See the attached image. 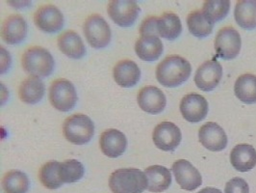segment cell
<instances>
[{
	"label": "cell",
	"instance_id": "cell-21",
	"mask_svg": "<svg viewBox=\"0 0 256 193\" xmlns=\"http://www.w3.org/2000/svg\"><path fill=\"white\" fill-rule=\"evenodd\" d=\"M163 51V43L156 36H141L135 44L136 54L144 61L152 62L157 60Z\"/></svg>",
	"mask_w": 256,
	"mask_h": 193
},
{
	"label": "cell",
	"instance_id": "cell-28",
	"mask_svg": "<svg viewBox=\"0 0 256 193\" xmlns=\"http://www.w3.org/2000/svg\"><path fill=\"white\" fill-rule=\"evenodd\" d=\"M29 185L30 182L27 175L18 170L7 172L2 180V186L5 193H27Z\"/></svg>",
	"mask_w": 256,
	"mask_h": 193
},
{
	"label": "cell",
	"instance_id": "cell-4",
	"mask_svg": "<svg viewBox=\"0 0 256 193\" xmlns=\"http://www.w3.org/2000/svg\"><path fill=\"white\" fill-rule=\"evenodd\" d=\"M63 133L68 141L76 145H84L92 138L94 125L88 116L74 114L64 120Z\"/></svg>",
	"mask_w": 256,
	"mask_h": 193
},
{
	"label": "cell",
	"instance_id": "cell-20",
	"mask_svg": "<svg viewBox=\"0 0 256 193\" xmlns=\"http://www.w3.org/2000/svg\"><path fill=\"white\" fill-rule=\"evenodd\" d=\"M57 44L60 51L72 59H80L86 53V48L82 39L74 30H66L61 33Z\"/></svg>",
	"mask_w": 256,
	"mask_h": 193
},
{
	"label": "cell",
	"instance_id": "cell-33",
	"mask_svg": "<svg viewBox=\"0 0 256 193\" xmlns=\"http://www.w3.org/2000/svg\"><path fill=\"white\" fill-rule=\"evenodd\" d=\"M226 193H250L248 184L242 178H233L228 181Z\"/></svg>",
	"mask_w": 256,
	"mask_h": 193
},
{
	"label": "cell",
	"instance_id": "cell-34",
	"mask_svg": "<svg viewBox=\"0 0 256 193\" xmlns=\"http://www.w3.org/2000/svg\"><path fill=\"white\" fill-rule=\"evenodd\" d=\"M198 193H222L218 188H214V187H205L204 189H202Z\"/></svg>",
	"mask_w": 256,
	"mask_h": 193
},
{
	"label": "cell",
	"instance_id": "cell-32",
	"mask_svg": "<svg viewBox=\"0 0 256 193\" xmlns=\"http://www.w3.org/2000/svg\"><path fill=\"white\" fill-rule=\"evenodd\" d=\"M157 19L156 17H148L146 18L141 26H140V34L141 36H156L158 37L157 32Z\"/></svg>",
	"mask_w": 256,
	"mask_h": 193
},
{
	"label": "cell",
	"instance_id": "cell-11",
	"mask_svg": "<svg viewBox=\"0 0 256 193\" xmlns=\"http://www.w3.org/2000/svg\"><path fill=\"white\" fill-rule=\"evenodd\" d=\"M174 178L184 190L192 191L202 183V178L198 170L186 159H178L172 165Z\"/></svg>",
	"mask_w": 256,
	"mask_h": 193
},
{
	"label": "cell",
	"instance_id": "cell-7",
	"mask_svg": "<svg viewBox=\"0 0 256 193\" xmlns=\"http://www.w3.org/2000/svg\"><path fill=\"white\" fill-rule=\"evenodd\" d=\"M241 47V36L235 28L226 26L220 29L215 39V50L218 57L224 60H232L238 56Z\"/></svg>",
	"mask_w": 256,
	"mask_h": 193
},
{
	"label": "cell",
	"instance_id": "cell-13",
	"mask_svg": "<svg viewBox=\"0 0 256 193\" xmlns=\"http://www.w3.org/2000/svg\"><path fill=\"white\" fill-rule=\"evenodd\" d=\"M180 112L190 123L202 122L208 113V102L204 97L191 93L184 96L180 103Z\"/></svg>",
	"mask_w": 256,
	"mask_h": 193
},
{
	"label": "cell",
	"instance_id": "cell-8",
	"mask_svg": "<svg viewBox=\"0 0 256 193\" xmlns=\"http://www.w3.org/2000/svg\"><path fill=\"white\" fill-rule=\"evenodd\" d=\"M140 7L133 0H113L108 4L107 12L118 26L129 27L133 26L140 13Z\"/></svg>",
	"mask_w": 256,
	"mask_h": 193
},
{
	"label": "cell",
	"instance_id": "cell-6",
	"mask_svg": "<svg viewBox=\"0 0 256 193\" xmlns=\"http://www.w3.org/2000/svg\"><path fill=\"white\" fill-rule=\"evenodd\" d=\"M84 35L94 49L105 48L111 41V29L107 22L100 15L89 16L83 26Z\"/></svg>",
	"mask_w": 256,
	"mask_h": 193
},
{
	"label": "cell",
	"instance_id": "cell-9",
	"mask_svg": "<svg viewBox=\"0 0 256 193\" xmlns=\"http://www.w3.org/2000/svg\"><path fill=\"white\" fill-rule=\"evenodd\" d=\"M182 138L180 128L172 122H162L154 128L152 133L155 146L165 152L174 151Z\"/></svg>",
	"mask_w": 256,
	"mask_h": 193
},
{
	"label": "cell",
	"instance_id": "cell-3",
	"mask_svg": "<svg viewBox=\"0 0 256 193\" xmlns=\"http://www.w3.org/2000/svg\"><path fill=\"white\" fill-rule=\"evenodd\" d=\"M22 67L31 76L48 77L54 69V59L46 49L35 46L27 49L22 58Z\"/></svg>",
	"mask_w": 256,
	"mask_h": 193
},
{
	"label": "cell",
	"instance_id": "cell-5",
	"mask_svg": "<svg viewBox=\"0 0 256 193\" xmlns=\"http://www.w3.org/2000/svg\"><path fill=\"white\" fill-rule=\"evenodd\" d=\"M50 103L59 111L72 110L77 102V93L74 84L64 78L54 80L50 88Z\"/></svg>",
	"mask_w": 256,
	"mask_h": 193
},
{
	"label": "cell",
	"instance_id": "cell-24",
	"mask_svg": "<svg viewBox=\"0 0 256 193\" xmlns=\"http://www.w3.org/2000/svg\"><path fill=\"white\" fill-rule=\"evenodd\" d=\"M234 17L236 23L244 29L256 27V0H239L236 3Z\"/></svg>",
	"mask_w": 256,
	"mask_h": 193
},
{
	"label": "cell",
	"instance_id": "cell-16",
	"mask_svg": "<svg viewBox=\"0 0 256 193\" xmlns=\"http://www.w3.org/2000/svg\"><path fill=\"white\" fill-rule=\"evenodd\" d=\"M100 146L106 156L116 158L126 152L128 139L124 133L118 129H106L100 135Z\"/></svg>",
	"mask_w": 256,
	"mask_h": 193
},
{
	"label": "cell",
	"instance_id": "cell-26",
	"mask_svg": "<svg viewBox=\"0 0 256 193\" xmlns=\"http://www.w3.org/2000/svg\"><path fill=\"white\" fill-rule=\"evenodd\" d=\"M234 92L236 97L244 103H256V76L252 74H244L238 77Z\"/></svg>",
	"mask_w": 256,
	"mask_h": 193
},
{
	"label": "cell",
	"instance_id": "cell-29",
	"mask_svg": "<svg viewBox=\"0 0 256 193\" xmlns=\"http://www.w3.org/2000/svg\"><path fill=\"white\" fill-rule=\"evenodd\" d=\"M60 162L56 160H50L44 164L38 171V179L42 185L48 189L59 188L63 181L60 178Z\"/></svg>",
	"mask_w": 256,
	"mask_h": 193
},
{
	"label": "cell",
	"instance_id": "cell-14",
	"mask_svg": "<svg viewBox=\"0 0 256 193\" xmlns=\"http://www.w3.org/2000/svg\"><path fill=\"white\" fill-rule=\"evenodd\" d=\"M198 139L204 147L212 152L222 151L228 146L226 131L214 122H208L200 129Z\"/></svg>",
	"mask_w": 256,
	"mask_h": 193
},
{
	"label": "cell",
	"instance_id": "cell-15",
	"mask_svg": "<svg viewBox=\"0 0 256 193\" xmlns=\"http://www.w3.org/2000/svg\"><path fill=\"white\" fill-rule=\"evenodd\" d=\"M137 102L142 110L150 114H159L166 107L165 94L157 87L146 86L139 91Z\"/></svg>",
	"mask_w": 256,
	"mask_h": 193
},
{
	"label": "cell",
	"instance_id": "cell-2",
	"mask_svg": "<svg viewBox=\"0 0 256 193\" xmlns=\"http://www.w3.org/2000/svg\"><path fill=\"white\" fill-rule=\"evenodd\" d=\"M109 186L113 193H142L148 188V179L137 168H122L110 175Z\"/></svg>",
	"mask_w": 256,
	"mask_h": 193
},
{
	"label": "cell",
	"instance_id": "cell-31",
	"mask_svg": "<svg viewBox=\"0 0 256 193\" xmlns=\"http://www.w3.org/2000/svg\"><path fill=\"white\" fill-rule=\"evenodd\" d=\"M85 169L83 164L77 159H66L60 164L59 175L63 182L72 183L81 180L84 176Z\"/></svg>",
	"mask_w": 256,
	"mask_h": 193
},
{
	"label": "cell",
	"instance_id": "cell-12",
	"mask_svg": "<svg viewBox=\"0 0 256 193\" xmlns=\"http://www.w3.org/2000/svg\"><path fill=\"white\" fill-rule=\"evenodd\" d=\"M34 23L42 31L54 33L62 29L64 26V16L55 5L46 4L36 11Z\"/></svg>",
	"mask_w": 256,
	"mask_h": 193
},
{
	"label": "cell",
	"instance_id": "cell-19",
	"mask_svg": "<svg viewBox=\"0 0 256 193\" xmlns=\"http://www.w3.org/2000/svg\"><path fill=\"white\" fill-rule=\"evenodd\" d=\"M230 162L235 170L248 172L256 167V149L248 144H239L235 146L230 153Z\"/></svg>",
	"mask_w": 256,
	"mask_h": 193
},
{
	"label": "cell",
	"instance_id": "cell-18",
	"mask_svg": "<svg viewBox=\"0 0 256 193\" xmlns=\"http://www.w3.org/2000/svg\"><path fill=\"white\" fill-rule=\"evenodd\" d=\"M113 77L118 85L124 88L135 86L141 77V70L134 61L124 59L118 61L114 67Z\"/></svg>",
	"mask_w": 256,
	"mask_h": 193
},
{
	"label": "cell",
	"instance_id": "cell-27",
	"mask_svg": "<svg viewBox=\"0 0 256 193\" xmlns=\"http://www.w3.org/2000/svg\"><path fill=\"white\" fill-rule=\"evenodd\" d=\"M187 26L191 34L198 38L209 36L214 28V24L211 23L200 10L192 11L188 15Z\"/></svg>",
	"mask_w": 256,
	"mask_h": 193
},
{
	"label": "cell",
	"instance_id": "cell-1",
	"mask_svg": "<svg viewBox=\"0 0 256 193\" xmlns=\"http://www.w3.org/2000/svg\"><path fill=\"white\" fill-rule=\"evenodd\" d=\"M191 73L192 67L189 61L178 55H172L158 64L156 78L163 86L174 88L187 81Z\"/></svg>",
	"mask_w": 256,
	"mask_h": 193
},
{
	"label": "cell",
	"instance_id": "cell-17",
	"mask_svg": "<svg viewBox=\"0 0 256 193\" xmlns=\"http://www.w3.org/2000/svg\"><path fill=\"white\" fill-rule=\"evenodd\" d=\"M27 34V24L20 15H11L2 24L1 37L9 45L22 42Z\"/></svg>",
	"mask_w": 256,
	"mask_h": 193
},
{
	"label": "cell",
	"instance_id": "cell-23",
	"mask_svg": "<svg viewBox=\"0 0 256 193\" xmlns=\"http://www.w3.org/2000/svg\"><path fill=\"white\" fill-rule=\"evenodd\" d=\"M44 91V84L40 78L30 76L26 77L20 83L18 88V96L24 103L35 104L42 99Z\"/></svg>",
	"mask_w": 256,
	"mask_h": 193
},
{
	"label": "cell",
	"instance_id": "cell-30",
	"mask_svg": "<svg viewBox=\"0 0 256 193\" xmlns=\"http://www.w3.org/2000/svg\"><path fill=\"white\" fill-rule=\"evenodd\" d=\"M230 9V1L228 0H207L205 1L202 12L211 23L224 20Z\"/></svg>",
	"mask_w": 256,
	"mask_h": 193
},
{
	"label": "cell",
	"instance_id": "cell-25",
	"mask_svg": "<svg viewBox=\"0 0 256 193\" xmlns=\"http://www.w3.org/2000/svg\"><path fill=\"white\" fill-rule=\"evenodd\" d=\"M182 25L176 14L166 12L157 19V32L162 38L176 40L180 37Z\"/></svg>",
	"mask_w": 256,
	"mask_h": 193
},
{
	"label": "cell",
	"instance_id": "cell-10",
	"mask_svg": "<svg viewBox=\"0 0 256 193\" xmlns=\"http://www.w3.org/2000/svg\"><path fill=\"white\" fill-rule=\"evenodd\" d=\"M222 77V68L216 59L206 61L196 70L194 83L200 90L213 91L220 83Z\"/></svg>",
	"mask_w": 256,
	"mask_h": 193
},
{
	"label": "cell",
	"instance_id": "cell-22",
	"mask_svg": "<svg viewBox=\"0 0 256 193\" xmlns=\"http://www.w3.org/2000/svg\"><path fill=\"white\" fill-rule=\"evenodd\" d=\"M148 189L152 192H163L172 184V173L166 167L152 165L144 170Z\"/></svg>",
	"mask_w": 256,
	"mask_h": 193
}]
</instances>
